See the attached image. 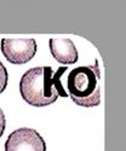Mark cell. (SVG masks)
Wrapping results in <instances>:
<instances>
[{"instance_id":"cell-6","label":"cell","mask_w":126,"mask_h":151,"mask_svg":"<svg viewBox=\"0 0 126 151\" xmlns=\"http://www.w3.org/2000/svg\"><path fill=\"white\" fill-rule=\"evenodd\" d=\"M66 70H67V67H61V68L57 70V73H56L55 75H52L54 87H55V90H56L57 94L61 96V97H68V93L66 92L64 87H63V85L61 83V82H62V81H61V78H62V75L64 74Z\"/></svg>"},{"instance_id":"cell-4","label":"cell","mask_w":126,"mask_h":151,"mask_svg":"<svg viewBox=\"0 0 126 151\" xmlns=\"http://www.w3.org/2000/svg\"><path fill=\"white\" fill-rule=\"evenodd\" d=\"M1 52L12 64H26L36 53L34 39H3Z\"/></svg>"},{"instance_id":"cell-1","label":"cell","mask_w":126,"mask_h":151,"mask_svg":"<svg viewBox=\"0 0 126 151\" xmlns=\"http://www.w3.org/2000/svg\"><path fill=\"white\" fill-rule=\"evenodd\" d=\"M101 71L97 59L92 65H84L73 69L67 80L68 94L73 102L84 106L92 108L101 103Z\"/></svg>"},{"instance_id":"cell-8","label":"cell","mask_w":126,"mask_h":151,"mask_svg":"<svg viewBox=\"0 0 126 151\" xmlns=\"http://www.w3.org/2000/svg\"><path fill=\"white\" fill-rule=\"evenodd\" d=\"M5 127H6V120H5V115L3 110L0 109V138H1L4 131H5Z\"/></svg>"},{"instance_id":"cell-7","label":"cell","mask_w":126,"mask_h":151,"mask_svg":"<svg viewBox=\"0 0 126 151\" xmlns=\"http://www.w3.org/2000/svg\"><path fill=\"white\" fill-rule=\"evenodd\" d=\"M7 80H9L7 70H6L5 65L0 62V94L5 91L6 86H7Z\"/></svg>"},{"instance_id":"cell-5","label":"cell","mask_w":126,"mask_h":151,"mask_svg":"<svg viewBox=\"0 0 126 151\" xmlns=\"http://www.w3.org/2000/svg\"><path fill=\"white\" fill-rule=\"evenodd\" d=\"M50 51H51L52 57L61 64H73L78 60V51L74 42L70 39H50Z\"/></svg>"},{"instance_id":"cell-2","label":"cell","mask_w":126,"mask_h":151,"mask_svg":"<svg viewBox=\"0 0 126 151\" xmlns=\"http://www.w3.org/2000/svg\"><path fill=\"white\" fill-rule=\"evenodd\" d=\"M52 74L51 67H36L24 73L20 82V92L24 102L39 108L55 103L58 94L54 87Z\"/></svg>"},{"instance_id":"cell-3","label":"cell","mask_w":126,"mask_h":151,"mask_svg":"<svg viewBox=\"0 0 126 151\" xmlns=\"http://www.w3.org/2000/svg\"><path fill=\"white\" fill-rule=\"evenodd\" d=\"M5 151H46V144L35 129L18 128L7 137Z\"/></svg>"}]
</instances>
